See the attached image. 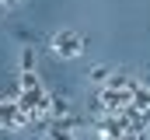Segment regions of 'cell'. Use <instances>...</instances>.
Listing matches in <instances>:
<instances>
[{"label":"cell","mask_w":150,"mask_h":140,"mask_svg":"<svg viewBox=\"0 0 150 140\" xmlns=\"http://www.w3.org/2000/svg\"><path fill=\"white\" fill-rule=\"evenodd\" d=\"M52 49H56L59 56H67V60H70V56H77V53L84 49V39H80L77 32H59L56 39H52Z\"/></svg>","instance_id":"cell-1"}]
</instances>
